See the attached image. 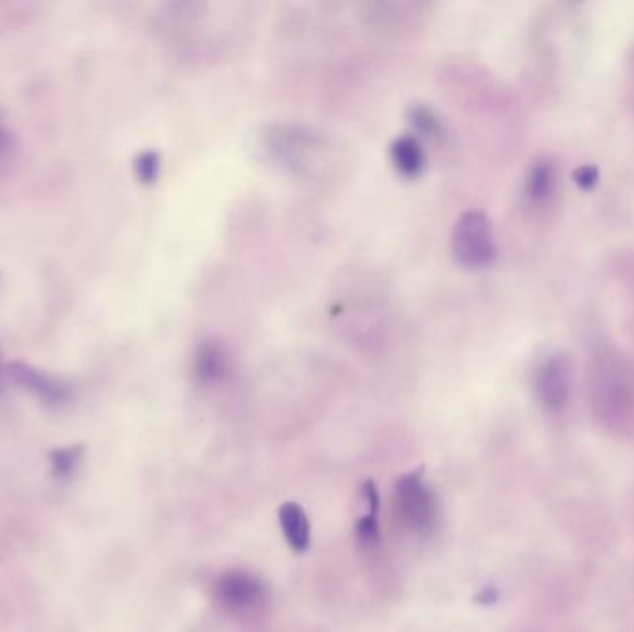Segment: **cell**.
Segmentation results:
<instances>
[{
    "instance_id": "obj_1",
    "label": "cell",
    "mask_w": 634,
    "mask_h": 632,
    "mask_svg": "<svg viewBox=\"0 0 634 632\" xmlns=\"http://www.w3.org/2000/svg\"><path fill=\"white\" fill-rule=\"evenodd\" d=\"M451 247L462 266L473 269L490 266L495 260L497 247L492 225L486 214L479 210H470L460 215L451 234Z\"/></svg>"
},
{
    "instance_id": "obj_11",
    "label": "cell",
    "mask_w": 634,
    "mask_h": 632,
    "mask_svg": "<svg viewBox=\"0 0 634 632\" xmlns=\"http://www.w3.org/2000/svg\"><path fill=\"white\" fill-rule=\"evenodd\" d=\"M356 534L358 540L364 545L375 544L379 540V523H377V514L369 512L366 518L360 519L356 525Z\"/></svg>"
},
{
    "instance_id": "obj_10",
    "label": "cell",
    "mask_w": 634,
    "mask_h": 632,
    "mask_svg": "<svg viewBox=\"0 0 634 632\" xmlns=\"http://www.w3.org/2000/svg\"><path fill=\"white\" fill-rule=\"evenodd\" d=\"M80 447H65L58 449L51 455L52 471L58 479H69L80 466Z\"/></svg>"
},
{
    "instance_id": "obj_8",
    "label": "cell",
    "mask_w": 634,
    "mask_h": 632,
    "mask_svg": "<svg viewBox=\"0 0 634 632\" xmlns=\"http://www.w3.org/2000/svg\"><path fill=\"white\" fill-rule=\"evenodd\" d=\"M392 160L403 175L416 177L425 164V154L416 138L403 136V138H397L392 145Z\"/></svg>"
},
{
    "instance_id": "obj_15",
    "label": "cell",
    "mask_w": 634,
    "mask_h": 632,
    "mask_svg": "<svg viewBox=\"0 0 634 632\" xmlns=\"http://www.w3.org/2000/svg\"><path fill=\"white\" fill-rule=\"evenodd\" d=\"M0 392H2V367H0Z\"/></svg>"
},
{
    "instance_id": "obj_3",
    "label": "cell",
    "mask_w": 634,
    "mask_h": 632,
    "mask_svg": "<svg viewBox=\"0 0 634 632\" xmlns=\"http://www.w3.org/2000/svg\"><path fill=\"white\" fill-rule=\"evenodd\" d=\"M536 395L547 412L557 414L570 401L573 390V362L562 351L549 354L536 371Z\"/></svg>"
},
{
    "instance_id": "obj_7",
    "label": "cell",
    "mask_w": 634,
    "mask_h": 632,
    "mask_svg": "<svg viewBox=\"0 0 634 632\" xmlns=\"http://www.w3.org/2000/svg\"><path fill=\"white\" fill-rule=\"evenodd\" d=\"M279 521L288 544L295 551H305L310 544V523L305 510L297 503H284L280 506Z\"/></svg>"
},
{
    "instance_id": "obj_13",
    "label": "cell",
    "mask_w": 634,
    "mask_h": 632,
    "mask_svg": "<svg viewBox=\"0 0 634 632\" xmlns=\"http://www.w3.org/2000/svg\"><path fill=\"white\" fill-rule=\"evenodd\" d=\"M158 156L154 152H143L138 162H136V171H138V177L143 182H153L156 175H158Z\"/></svg>"
},
{
    "instance_id": "obj_6",
    "label": "cell",
    "mask_w": 634,
    "mask_h": 632,
    "mask_svg": "<svg viewBox=\"0 0 634 632\" xmlns=\"http://www.w3.org/2000/svg\"><path fill=\"white\" fill-rule=\"evenodd\" d=\"M557 191V165L549 158L536 160L525 177V199L531 206H546Z\"/></svg>"
},
{
    "instance_id": "obj_4",
    "label": "cell",
    "mask_w": 634,
    "mask_h": 632,
    "mask_svg": "<svg viewBox=\"0 0 634 632\" xmlns=\"http://www.w3.org/2000/svg\"><path fill=\"white\" fill-rule=\"evenodd\" d=\"M217 601L232 612H249L266 599V586L251 573L229 571L216 582Z\"/></svg>"
},
{
    "instance_id": "obj_9",
    "label": "cell",
    "mask_w": 634,
    "mask_h": 632,
    "mask_svg": "<svg viewBox=\"0 0 634 632\" xmlns=\"http://www.w3.org/2000/svg\"><path fill=\"white\" fill-rule=\"evenodd\" d=\"M197 373L204 382H216L225 373V354L217 345H203L197 354Z\"/></svg>"
},
{
    "instance_id": "obj_14",
    "label": "cell",
    "mask_w": 634,
    "mask_h": 632,
    "mask_svg": "<svg viewBox=\"0 0 634 632\" xmlns=\"http://www.w3.org/2000/svg\"><path fill=\"white\" fill-rule=\"evenodd\" d=\"M13 156V138L12 132L4 127L2 119H0V169L4 165L10 164Z\"/></svg>"
},
{
    "instance_id": "obj_2",
    "label": "cell",
    "mask_w": 634,
    "mask_h": 632,
    "mask_svg": "<svg viewBox=\"0 0 634 632\" xmlns=\"http://www.w3.org/2000/svg\"><path fill=\"white\" fill-rule=\"evenodd\" d=\"M395 508L401 523L410 531H431L436 521V503L429 486L423 481V469H416L397 482Z\"/></svg>"
},
{
    "instance_id": "obj_12",
    "label": "cell",
    "mask_w": 634,
    "mask_h": 632,
    "mask_svg": "<svg viewBox=\"0 0 634 632\" xmlns=\"http://www.w3.org/2000/svg\"><path fill=\"white\" fill-rule=\"evenodd\" d=\"M573 182L583 191L594 190L599 182V169L592 164L581 165L573 171Z\"/></svg>"
},
{
    "instance_id": "obj_5",
    "label": "cell",
    "mask_w": 634,
    "mask_h": 632,
    "mask_svg": "<svg viewBox=\"0 0 634 632\" xmlns=\"http://www.w3.org/2000/svg\"><path fill=\"white\" fill-rule=\"evenodd\" d=\"M10 369H12L13 379L17 380L25 390L34 393L39 401H43L45 405L58 406L67 401L69 392L64 384H60L58 380L41 373L39 369L19 364V362L13 364Z\"/></svg>"
}]
</instances>
